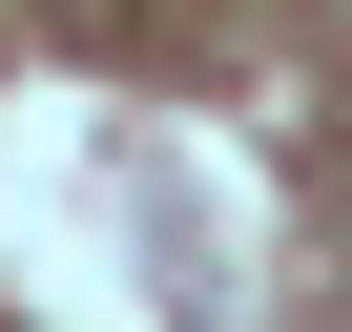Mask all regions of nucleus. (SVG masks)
I'll list each match as a JSON object with an SVG mask.
<instances>
[]
</instances>
